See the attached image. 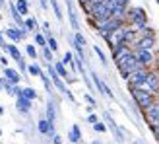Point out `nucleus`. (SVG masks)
Wrapping results in <instances>:
<instances>
[{
    "instance_id": "obj_46",
    "label": "nucleus",
    "mask_w": 159,
    "mask_h": 144,
    "mask_svg": "<svg viewBox=\"0 0 159 144\" xmlns=\"http://www.w3.org/2000/svg\"><path fill=\"white\" fill-rule=\"evenodd\" d=\"M157 4H159V0H157Z\"/></svg>"
},
{
    "instance_id": "obj_18",
    "label": "nucleus",
    "mask_w": 159,
    "mask_h": 144,
    "mask_svg": "<svg viewBox=\"0 0 159 144\" xmlns=\"http://www.w3.org/2000/svg\"><path fill=\"white\" fill-rule=\"evenodd\" d=\"M66 6H68V18H70V26H72V29H76V33H78V29H80V23H78V18H76V14H74L72 2H70V0H66Z\"/></svg>"
},
{
    "instance_id": "obj_30",
    "label": "nucleus",
    "mask_w": 159,
    "mask_h": 144,
    "mask_svg": "<svg viewBox=\"0 0 159 144\" xmlns=\"http://www.w3.org/2000/svg\"><path fill=\"white\" fill-rule=\"evenodd\" d=\"M35 27H37V22H35L33 18H27V20H25V29H27V31H35Z\"/></svg>"
},
{
    "instance_id": "obj_10",
    "label": "nucleus",
    "mask_w": 159,
    "mask_h": 144,
    "mask_svg": "<svg viewBox=\"0 0 159 144\" xmlns=\"http://www.w3.org/2000/svg\"><path fill=\"white\" fill-rule=\"evenodd\" d=\"M148 70L149 68H140V70H136L134 74L128 78V82H130V88H134L136 84H140V82H144V80L148 78Z\"/></svg>"
},
{
    "instance_id": "obj_33",
    "label": "nucleus",
    "mask_w": 159,
    "mask_h": 144,
    "mask_svg": "<svg viewBox=\"0 0 159 144\" xmlns=\"http://www.w3.org/2000/svg\"><path fill=\"white\" fill-rule=\"evenodd\" d=\"M93 129L97 131V132H105V131H107V125L99 121V123H95V125H93Z\"/></svg>"
},
{
    "instance_id": "obj_43",
    "label": "nucleus",
    "mask_w": 159,
    "mask_h": 144,
    "mask_svg": "<svg viewBox=\"0 0 159 144\" xmlns=\"http://www.w3.org/2000/svg\"><path fill=\"white\" fill-rule=\"evenodd\" d=\"M0 137H2V131H0Z\"/></svg>"
},
{
    "instance_id": "obj_44",
    "label": "nucleus",
    "mask_w": 159,
    "mask_h": 144,
    "mask_svg": "<svg viewBox=\"0 0 159 144\" xmlns=\"http://www.w3.org/2000/svg\"><path fill=\"white\" fill-rule=\"evenodd\" d=\"M0 6H2V0H0Z\"/></svg>"
},
{
    "instance_id": "obj_36",
    "label": "nucleus",
    "mask_w": 159,
    "mask_h": 144,
    "mask_svg": "<svg viewBox=\"0 0 159 144\" xmlns=\"http://www.w3.org/2000/svg\"><path fill=\"white\" fill-rule=\"evenodd\" d=\"M87 123H91V125H95V123H99V119H97V115H93V113H89V115H87Z\"/></svg>"
},
{
    "instance_id": "obj_47",
    "label": "nucleus",
    "mask_w": 159,
    "mask_h": 144,
    "mask_svg": "<svg viewBox=\"0 0 159 144\" xmlns=\"http://www.w3.org/2000/svg\"><path fill=\"white\" fill-rule=\"evenodd\" d=\"M157 142H159V140H157Z\"/></svg>"
},
{
    "instance_id": "obj_15",
    "label": "nucleus",
    "mask_w": 159,
    "mask_h": 144,
    "mask_svg": "<svg viewBox=\"0 0 159 144\" xmlns=\"http://www.w3.org/2000/svg\"><path fill=\"white\" fill-rule=\"evenodd\" d=\"M4 78L8 80V82H12V84H18L20 80H21V76H20V72L18 70H14V68H4Z\"/></svg>"
},
{
    "instance_id": "obj_1",
    "label": "nucleus",
    "mask_w": 159,
    "mask_h": 144,
    "mask_svg": "<svg viewBox=\"0 0 159 144\" xmlns=\"http://www.w3.org/2000/svg\"><path fill=\"white\" fill-rule=\"evenodd\" d=\"M116 68H118V72L122 74V78L124 80H128L136 70H140V68H144L140 65V60H138V57H136V53H132V55H128L126 59H122L120 62H116Z\"/></svg>"
},
{
    "instance_id": "obj_9",
    "label": "nucleus",
    "mask_w": 159,
    "mask_h": 144,
    "mask_svg": "<svg viewBox=\"0 0 159 144\" xmlns=\"http://www.w3.org/2000/svg\"><path fill=\"white\" fill-rule=\"evenodd\" d=\"M153 45H155L153 35H152V37H142L140 41L134 45V51H138V49H142V51H152V49H153Z\"/></svg>"
},
{
    "instance_id": "obj_6",
    "label": "nucleus",
    "mask_w": 159,
    "mask_h": 144,
    "mask_svg": "<svg viewBox=\"0 0 159 144\" xmlns=\"http://www.w3.org/2000/svg\"><path fill=\"white\" fill-rule=\"evenodd\" d=\"M134 53V49L130 45H126V43H122V45H118L116 49H113V59H115V62H120L122 59H126L128 55H132Z\"/></svg>"
},
{
    "instance_id": "obj_24",
    "label": "nucleus",
    "mask_w": 159,
    "mask_h": 144,
    "mask_svg": "<svg viewBox=\"0 0 159 144\" xmlns=\"http://www.w3.org/2000/svg\"><path fill=\"white\" fill-rule=\"evenodd\" d=\"M20 95H23V98H27V99L33 101V99L37 98V92L33 90V88H21V94H20Z\"/></svg>"
},
{
    "instance_id": "obj_26",
    "label": "nucleus",
    "mask_w": 159,
    "mask_h": 144,
    "mask_svg": "<svg viewBox=\"0 0 159 144\" xmlns=\"http://www.w3.org/2000/svg\"><path fill=\"white\" fill-rule=\"evenodd\" d=\"M27 72H29V74H33V76H41L43 74V70L39 68V65H29L27 66Z\"/></svg>"
},
{
    "instance_id": "obj_31",
    "label": "nucleus",
    "mask_w": 159,
    "mask_h": 144,
    "mask_svg": "<svg viewBox=\"0 0 159 144\" xmlns=\"http://www.w3.org/2000/svg\"><path fill=\"white\" fill-rule=\"evenodd\" d=\"M43 57H45V60L49 62V65L52 62V51L49 49V47H43Z\"/></svg>"
},
{
    "instance_id": "obj_45",
    "label": "nucleus",
    "mask_w": 159,
    "mask_h": 144,
    "mask_svg": "<svg viewBox=\"0 0 159 144\" xmlns=\"http://www.w3.org/2000/svg\"><path fill=\"white\" fill-rule=\"evenodd\" d=\"M0 18H2V14H0Z\"/></svg>"
},
{
    "instance_id": "obj_39",
    "label": "nucleus",
    "mask_w": 159,
    "mask_h": 144,
    "mask_svg": "<svg viewBox=\"0 0 159 144\" xmlns=\"http://www.w3.org/2000/svg\"><path fill=\"white\" fill-rule=\"evenodd\" d=\"M0 65H2L4 68H8V59L6 57H0Z\"/></svg>"
},
{
    "instance_id": "obj_35",
    "label": "nucleus",
    "mask_w": 159,
    "mask_h": 144,
    "mask_svg": "<svg viewBox=\"0 0 159 144\" xmlns=\"http://www.w3.org/2000/svg\"><path fill=\"white\" fill-rule=\"evenodd\" d=\"M8 47H10V45H8V43L4 41V35L0 33V49H2V51H6V53H8Z\"/></svg>"
},
{
    "instance_id": "obj_38",
    "label": "nucleus",
    "mask_w": 159,
    "mask_h": 144,
    "mask_svg": "<svg viewBox=\"0 0 159 144\" xmlns=\"http://www.w3.org/2000/svg\"><path fill=\"white\" fill-rule=\"evenodd\" d=\"M18 66H20V70H21V72H25V70H27V66H25V60H20V62H18Z\"/></svg>"
},
{
    "instance_id": "obj_29",
    "label": "nucleus",
    "mask_w": 159,
    "mask_h": 144,
    "mask_svg": "<svg viewBox=\"0 0 159 144\" xmlns=\"http://www.w3.org/2000/svg\"><path fill=\"white\" fill-rule=\"evenodd\" d=\"M25 53H27L33 60H37V49H35L33 45H25Z\"/></svg>"
},
{
    "instance_id": "obj_2",
    "label": "nucleus",
    "mask_w": 159,
    "mask_h": 144,
    "mask_svg": "<svg viewBox=\"0 0 159 144\" xmlns=\"http://www.w3.org/2000/svg\"><path fill=\"white\" fill-rule=\"evenodd\" d=\"M130 94H132V98H134V101H136V105L144 111V109H148L152 103L155 101V95H152V94H148V92H142V90H136V88H132L130 90Z\"/></svg>"
},
{
    "instance_id": "obj_27",
    "label": "nucleus",
    "mask_w": 159,
    "mask_h": 144,
    "mask_svg": "<svg viewBox=\"0 0 159 144\" xmlns=\"http://www.w3.org/2000/svg\"><path fill=\"white\" fill-rule=\"evenodd\" d=\"M51 6H52V10H54V16H57V20H62V12H60V6L57 0H51Z\"/></svg>"
},
{
    "instance_id": "obj_21",
    "label": "nucleus",
    "mask_w": 159,
    "mask_h": 144,
    "mask_svg": "<svg viewBox=\"0 0 159 144\" xmlns=\"http://www.w3.org/2000/svg\"><path fill=\"white\" fill-rule=\"evenodd\" d=\"M8 55H10V57L16 60V62H20V60H23V57H21V53L18 51V47L16 45H10L8 47Z\"/></svg>"
},
{
    "instance_id": "obj_3",
    "label": "nucleus",
    "mask_w": 159,
    "mask_h": 144,
    "mask_svg": "<svg viewBox=\"0 0 159 144\" xmlns=\"http://www.w3.org/2000/svg\"><path fill=\"white\" fill-rule=\"evenodd\" d=\"M124 33H126V23H124V26H120V27H116V29H113V31H111V33L105 37L111 49H116L118 45L124 43Z\"/></svg>"
},
{
    "instance_id": "obj_11",
    "label": "nucleus",
    "mask_w": 159,
    "mask_h": 144,
    "mask_svg": "<svg viewBox=\"0 0 159 144\" xmlns=\"http://www.w3.org/2000/svg\"><path fill=\"white\" fill-rule=\"evenodd\" d=\"M91 78H93V82H95V86H97V90H99L101 94H105L107 98H115V95H113V92L109 90V86H107L105 82H103V80H101L97 74H95V72H91Z\"/></svg>"
},
{
    "instance_id": "obj_19",
    "label": "nucleus",
    "mask_w": 159,
    "mask_h": 144,
    "mask_svg": "<svg viewBox=\"0 0 159 144\" xmlns=\"http://www.w3.org/2000/svg\"><path fill=\"white\" fill-rule=\"evenodd\" d=\"M68 140L74 142V144H80V142H82V132H80V127H78V125H72L70 134H68Z\"/></svg>"
},
{
    "instance_id": "obj_42",
    "label": "nucleus",
    "mask_w": 159,
    "mask_h": 144,
    "mask_svg": "<svg viewBox=\"0 0 159 144\" xmlns=\"http://www.w3.org/2000/svg\"><path fill=\"white\" fill-rule=\"evenodd\" d=\"M0 115H4V107L2 105H0Z\"/></svg>"
},
{
    "instance_id": "obj_41",
    "label": "nucleus",
    "mask_w": 159,
    "mask_h": 144,
    "mask_svg": "<svg viewBox=\"0 0 159 144\" xmlns=\"http://www.w3.org/2000/svg\"><path fill=\"white\" fill-rule=\"evenodd\" d=\"M4 84H6V80L2 78V80H0V90H4Z\"/></svg>"
},
{
    "instance_id": "obj_12",
    "label": "nucleus",
    "mask_w": 159,
    "mask_h": 144,
    "mask_svg": "<svg viewBox=\"0 0 159 144\" xmlns=\"http://www.w3.org/2000/svg\"><path fill=\"white\" fill-rule=\"evenodd\" d=\"M146 82L149 84V88L153 90V94L157 95L159 94V74L155 70H148V78H146Z\"/></svg>"
},
{
    "instance_id": "obj_37",
    "label": "nucleus",
    "mask_w": 159,
    "mask_h": 144,
    "mask_svg": "<svg viewBox=\"0 0 159 144\" xmlns=\"http://www.w3.org/2000/svg\"><path fill=\"white\" fill-rule=\"evenodd\" d=\"M85 101H87V103H89V105H91V107H95V99L91 98V95H89V94H85Z\"/></svg>"
},
{
    "instance_id": "obj_5",
    "label": "nucleus",
    "mask_w": 159,
    "mask_h": 144,
    "mask_svg": "<svg viewBox=\"0 0 159 144\" xmlns=\"http://www.w3.org/2000/svg\"><path fill=\"white\" fill-rule=\"evenodd\" d=\"M144 115L149 127H159V99H155L148 109H144Z\"/></svg>"
},
{
    "instance_id": "obj_17",
    "label": "nucleus",
    "mask_w": 159,
    "mask_h": 144,
    "mask_svg": "<svg viewBox=\"0 0 159 144\" xmlns=\"http://www.w3.org/2000/svg\"><path fill=\"white\" fill-rule=\"evenodd\" d=\"M105 119H107V123H109V129L115 132V137H116V140H124V137H122V132H120V129L116 127V123L113 121V117H111V113H105Z\"/></svg>"
},
{
    "instance_id": "obj_16",
    "label": "nucleus",
    "mask_w": 159,
    "mask_h": 144,
    "mask_svg": "<svg viewBox=\"0 0 159 144\" xmlns=\"http://www.w3.org/2000/svg\"><path fill=\"white\" fill-rule=\"evenodd\" d=\"M54 70H57V74L62 78V80H68V82H70V80H72V78H70L68 76V70H66V65H64V62H62V60H57V62H54Z\"/></svg>"
},
{
    "instance_id": "obj_14",
    "label": "nucleus",
    "mask_w": 159,
    "mask_h": 144,
    "mask_svg": "<svg viewBox=\"0 0 159 144\" xmlns=\"http://www.w3.org/2000/svg\"><path fill=\"white\" fill-rule=\"evenodd\" d=\"M37 129L41 134H51V137H54V125H51L47 119H41V121L37 123Z\"/></svg>"
},
{
    "instance_id": "obj_4",
    "label": "nucleus",
    "mask_w": 159,
    "mask_h": 144,
    "mask_svg": "<svg viewBox=\"0 0 159 144\" xmlns=\"http://www.w3.org/2000/svg\"><path fill=\"white\" fill-rule=\"evenodd\" d=\"M47 72H49V76H51V80H52V84L57 86V88H58V90L64 94V95H68V99H72V101H74V95L68 92V88L64 86V80H62V78L57 74V70H54V66H52V65L47 66Z\"/></svg>"
},
{
    "instance_id": "obj_28",
    "label": "nucleus",
    "mask_w": 159,
    "mask_h": 144,
    "mask_svg": "<svg viewBox=\"0 0 159 144\" xmlns=\"http://www.w3.org/2000/svg\"><path fill=\"white\" fill-rule=\"evenodd\" d=\"M35 43L43 49V47H47V37H43L41 33H37V31H35Z\"/></svg>"
},
{
    "instance_id": "obj_8",
    "label": "nucleus",
    "mask_w": 159,
    "mask_h": 144,
    "mask_svg": "<svg viewBox=\"0 0 159 144\" xmlns=\"http://www.w3.org/2000/svg\"><path fill=\"white\" fill-rule=\"evenodd\" d=\"M25 33H27V29H21V27H6L4 29V35L6 37H10L12 41H21L23 37H25Z\"/></svg>"
},
{
    "instance_id": "obj_32",
    "label": "nucleus",
    "mask_w": 159,
    "mask_h": 144,
    "mask_svg": "<svg viewBox=\"0 0 159 144\" xmlns=\"http://www.w3.org/2000/svg\"><path fill=\"white\" fill-rule=\"evenodd\" d=\"M93 51H95V55H97V57H99V60L103 62V65H107V59H105V53H103V51L99 49V47H97V45H95V47H93Z\"/></svg>"
},
{
    "instance_id": "obj_13",
    "label": "nucleus",
    "mask_w": 159,
    "mask_h": 144,
    "mask_svg": "<svg viewBox=\"0 0 159 144\" xmlns=\"http://www.w3.org/2000/svg\"><path fill=\"white\" fill-rule=\"evenodd\" d=\"M16 107H18L20 113H29V111H31V99L23 98V95H18V99H16Z\"/></svg>"
},
{
    "instance_id": "obj_22",
    "label": "nucleus",
    "mask_w": 159,
    "mask_h": 144,
    "mask_svg": "<svg viewBox=\"0 0 159 144\" xmlns=\"http://www.w3.org/2000/svg\"><path fill=\"white\" fill-rule=\"evenodd\" d=\"M16 8H18V12H20L21 16L29 14V4H27V0H18V2H16Z\"/></svg>"
},
{
    "instance_id": "obj_23",
    "label": "nucleus",
    "mask_w": 159,
    "mask_h": 144,
    "mask_svg": "<svg viewBox=\"0 0 159 144\" xmlns=\"http://www.w3.org/2000/svg\"><path fill=\"white\" fill-rule=\"evenodd\" d=\"M62 62H64L66 66H72V70L76 68V60H74V55L70 53V51H66V53H64V59H62Z\"/></svg>"
},
{
    "instance_id": "obj_34",
    "label": "nucleus",
    "mask_w": 159,
    "mask_h": 144,
    "mask_svg": "<svg viewBox=\"0 0 159 144\" xmlns=\"http://www.w3.org/2000/svg\"><path fill=\"white\" fill-rule=\"evenodd\" d=\"M39 78H41V80H43V84H45V88H47V90H51V82H49V76H47V74H45V72H43V74H41V76H39Z\"/></svg>"
},
{
    "instance_id": "obj_25",
    "label": "nucleus",
    "mask_w": 159,
    "mask_h": 144,
    "mask_svg": "<svg viewBox=\"0 0 159 144\" xmlns=\"http://www.w3.org/2000/svg\"><path fill=\"white\" fill-rule=\"evenodd\" d=\"M47 47H49L52 53H57V51H58V43H57V39L49 35V37H47Z\"/></svg>"
},
{
    "instance_id": "obj_7",
    "label": "nucleus",
    "mask_w": 159,
    "mask_h": 144,
    "mask_svg": "<svg viewBox=\"0 0 159 144\" xmlns=\"http://www.w3.org/2000/svg\"><path fill=\"white\" fill-rule=\"evenodd\" d=\"M134 53H136V57H138V60H140V65L144 66V68H148V66H152V65H153L155 57H153V53H152V51H142V49H138V51H134Z\"/></svg>"
},
{
    "instance_id": "obj_20",
    "label": "nucleus",
    "mask_w": 159,
    "mask_h": 144,
    "mask_svg": "<svg viewBox=\"0 0 159 144\" xmlns=\"http://www.w3.org/2000/svg\"><path fill=\"white\" fill-rule=\"evenodd\" d=\"M54 119H57V111H54V103L49 101L47 103V121L51 125H54Z\"/></svg>"
},
{
    "instance_id": "obj_40",
    "label": "nucleus",
    "mask_w": 159,
    "mask_h": 144,
    "mask_svg": "<svg viewBox=\"0 0 159 144\" xmlns=\"http://www.w3.org/2000/svg\"><path fill=\"white\" fill-rule=\"evenodd\" d=\"M52 142H54V144H62V138L58 137V134H54V137H52Z\"/></svg>"
}]
</instances>
